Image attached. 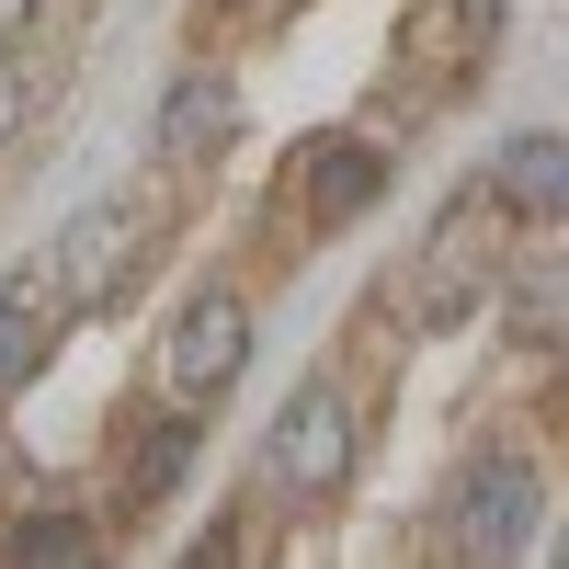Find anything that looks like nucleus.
Here are the masks:
<instances>
[{
	"label": "nucleus",
	"mask_w": 569,
	"mask_h": 569,
	"mask_svg": "<svg viewBox=\"0 0 569 569\" xmlns=\"http://www.w3.org/2000/svg\"><path fill=\"white\" fill-rule=\"evenodd\" d=\"M297 171H308V228H342L376 182H388V149H365V137H319Z\"/></svg>",
	"instance_id": "nucleus-7"
},
{
	"label": "nucleus",
	"mask_w": 569,
	"mask_h": 569,
	"mask_svg": "<svg viewBox=\"0 0 569 569\" xmlns=\"http://www.w3.org/2000/svg\"><path fill=\"white\" fill-rule=\"evenodd\" d=\"M34 12H46V0H0V46H12V34H23Z\"/></svg>",
	"instance_id": "nucleus-14"
},
{
	"label": "nucleus",
	"mask_w": 569,
	"mask_h": 569,
	"mask_svg": "<svg viewBox=\"0 0 569 569\" xmlns=\"http://www.w3.org/2000/svg\"><path fill=\"white\" fill-rule=\"evenodd\" d=\"M479 194L512 217V206H525V217H558V194H569V149H558V137L536 126V137H512V149L490 160V182H479Z\"/></svg>",
	"instance_id": "nucleus-8"
},
{
	"label": "nucleus",
	"mask_w": 569,
	"mask_h": 569,
	"mask_svg": "<svg viewBox=\"0 0 569 569\" xmlns=\"http://www.w3.org/2000/svg\"><path fill=\"white\" fill-rule=\"evenodd\" d=\"M46 353H58V308H46V284H0V388L46 376Z\"/></svg>",
	"instance_id": "nucleus-9"
},
{
	"label": "nucleus",
	"mask_w": 569,
	"mask_h": 569,
	"mask_svg": "<svg viewBox=\"0 0 569 569\" xmlns=\"http://www.w3.org/2000/svg\"><path fill=\"white\" fill-rule=\"evenodd\" d=\"M149 251H160V206L149 194H114V206H80L69 228H58V240H46V308H114L126 297V284L137 273H149Z\"/></svg>",
	"instance_id": "nucleus-1"
},
{
	"label": "nucleus",
	"mask_w": 569,
	"mask_h": 569,
	"mask_svg": "<svg viewBox=\"0 0 569 569\" xmlns=\"http://www.w3.org/2000/svg\"><path fill=\"white\" fill-rule=\"evenodd\" d=\"M262 479L297 490V501H330V490L353 479V399L330 388V376H308V388L273 410V433H262Z\"/></svg>",
	"instance_id": "nucleus-4"
},
{
	"label": "nucleus",
	"mask_w": 569,
	"mask_h": 569,
	"mask_svg": "<svg viewBox=\"0 0 569 569\" xmlns=\"http://www.w3.org/2000/svg\"><path fill=\"white\" fill-rule=\"evenodd\" d=\"M501 206L467 182V194L433 217V240H421V262H410V319L421 330H456V319H479L490 308V284H501Z\"/></svg>",
	"instance_id": "nucleus-2"
},
{
	"label": "nucleus",
	"mask_w": 569,
	"mask_h": 569,
	"mask_svg": "<svg viewBox=\"0 0 569 569\" xmlns=\"http://www.w3.org/2000/svg\"><path fill=\"white\" fill-rule=\"evenodd\" d=\"M228 126H240V80H228V69H182L171 103H160V160H206V149H228Z\"/></svg>",
	"instance_id": "nucleus-6"
},
{
	"label": "nucleus",
	"mask_w": 569,
	"mask_h": 569,
	"mask_svg": "<svg viewBox=\"0 0 569 569\" xmlns=\"http://www.w3.org/2000/svg\"><path fill=\"white\" fill-rule=\"evenodd\" d=\"M525 536H536V467L525 456H479L456 479V569H512L525 558Z\"/></svg>",
	"instance_id": "nucleus-5"
},
{
	"label": "nucleus",
	"mask_w": 569,
	"mask_h": 569,
	"mask_svg": "<svg viewBox=\"0 0 569 569\" xmlns=\"http://www.w3.org/2000/svg\"><path fill=\"white\" fill-rule=\"evenodd\" d=\"M206 12H217V23H240V12H262V0H206Z\"/></svg>",
	"instance_id": "nucleus-15"
},
{
	"label": "nucleus",
	"mask_w": 569,
	"mask_h": 569,
	"mask_svg": "<svg viewBox=\"0 0 569 569\" xmlns=\"http://www.w3.org/2000/svg\"><path fill=\"white\" fill-rule=\"evenodd\" d=\"M512 330L525 342L558 330V251H512Z\"/></svg>",
	"instance_id": "nucleus-11"
},
{
	"label": "nucleus",
	"mask_w": 569,
	"mask_h": 569,
	"mask_svg": "<svg viewBox=\"0 0 569 569\" xmlns=\"http://www.w3.org/2000/svg\"><path fill=\"white\" fill-rule=\"evenodd\" d=\"M0 456H12V433H0Z\"/></svg>",
	"instance_id": "nucleus-16"
},
{
	"label": "nucleus",
	"mask_w": 569,
	"mask_h": 569,
	"mask_svg": "<svg viewBox=\"0 0 569 569\" xmlns=\"http://www.w3.org/2000/svg\"><path fill=\"white\" fill-rule=\"evenodd\" d=\"M23 103H34V91H23V58L0 46V137H23Z\"/></svg>",
	"instance_id": "nucleus-13"
},
{
	"label": "nucleus",
	"mask_w": 569,
	"mask_h": 569,
	"mask_svg": "<svg viewBox=\"0 0 569 569\" xmlns=\"http://www.w3.org/2000/svg\"><path fill=\"white\" fill-rule=\"evenodd\" d=\"M240 365H251V308L228 297V284H194V297L171 308V342H160V399L206 410V399L240 388Z\"/></svg>",
	"instance_id": "nucleus-3"
},
{
	"label": "nucleus",
	"mask_w": 569,
	"mask_h": 569,
	"mask_svg": "<svg viewBox=\"0 0 569 569\" xmlns=\"http://www.w3.org/2000/svg\"><path fill=\"white\" fill-rule=\"evenodd\" d=\"M12 569H103V525H80V512H34L12 536Z\"/></svg>",
	"instance_id": "nucleus-10"
},
{
	"label": "nucleus",
	"mask_w": 569,
	"mask_h": 569,
	"mask_svg": "<svg viewBox=\"0 0 569 569\" xmlns=\"http://www.w3.org/2000/svg\"><path fill=\"white\" fill-rule=\"evenodd\" d=\"M182 569H262V512H251V501H228L217 525H206V547L182 558Z\"/></svg>",
	"instance_id": "nucleus-12"
}]
</instances>
